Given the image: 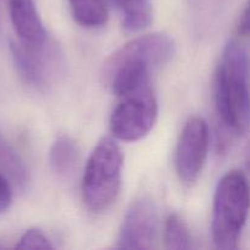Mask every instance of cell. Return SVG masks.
Instances as JSON below:
<instances>
[{
    "label": "cell",
    "mask_w": 250,
    "mask_h": 250,
    "mask_svg": "<svg viewBox=\"0 0 250 250\" xmlns=\"http://www.w3.org/2000/svg\"><path fill=\"white\" fill-rule=\"evenodd\" d=\"M164 241L166 249L183 250L192 249L193 237L186 222L178 215L172 214L167 217L164 231Z\"/></svg>",
    "instance_id": "14"
},
{
    "label": "cell",
    "mask_w": 250,
    "mask_h": 250,
    "mask_svg": "<svg viewBox=\"0 0 250 250\" xmlns=\"http://www.w3.org/2000/svg\"><path fill=\"white\" fill-rule=\"evenodd\" d=\"M215 104L224 128L234 136H242L249 122L248 55L234 39L226 44L217 65Z\"/></svg>",
    "instance_id": "2"
},
{
    "label": "cell",
    "mask_w": 250,
    "mask_h": 250,
    "mask_svg": "<svg viewBox=\"0 0 250 250\" xmlns=\"http://www.w3.org/2000/svg\"><path fill=\"white\" fill-rule=\"evenodd\" d=\"M209 148V128L202 117L186 122L176 148V171L185 185H193L204 166Z\"/></svg>",
    "instance_id": "6"
},
{
    "label": "cell",
    "mask_w": 250,
    "mask_h": 250,
    "mask_svg": "<svg viewBox=\"0 0 250 250\" xmlns=\"http://www.w3.org/2000/svg\"><path fill=\"white\" fill-rule=\"evenodd\" d=\"M158 236V210L149 198L132 203L127 210L117 239V247L125 249H153Z\"/></svg>",
    "instance_id": "7"
},
{
    "label": "cell",
    "mask_w": 250,
    "mask_h": 250,
    "mask_svg": "<svg viewBox=\"0 0 250 250\" xmlns=\"http://www.w3.org/2000/svg\"><path fill=\"white\" fill-rule=\"evenodd\" d=\"M12 194L10 183L7 182L6 177L0 173V214L6 211L11 204Z\"/></svg>",
    "instance_id": "16"
},
{
    "label": "cell",
    "mask_w": 250,
    "mask_h": 250,
    "mask_svg": "<svg viewBox=\"0 0 250 250\" xmlns=\"http://www.w3.org/2000/svg\"><path fill=\"white\" fill-rule=\"evenodd\" d=\"M0 248H4V246H2V244H0Z\"/></svg>",
    "instance_id": "18"
},
{
    "label": "cell",
    "mask_w": 250,
    "mask_h": 250,
    "mask_svg": "<svg viewBox=\"0 0 250 250\" xmlns=\"http://www.w3.org/2000/svg\"><path fill=\"white\" fill-rule=\"evenodd\" d=\"M175 41L163 32L133 39L117 50L105 66V76L112 92L125 97L149 82L151 70L172 59Z\"/></svg>",
    "instance_id": "1"
},
{
    "label": "cell",
    "mask_w": 250,
    "mask_h": 250,
    "mask_svg": "<svg viewBox=\"0 0 250 250\" xmlns=\"http://www.w3.org/2000/svg\"><path fill=\"white\" fill-rule=\"evenodd\" d=\"M0 167L7 177L21 190H24L29 183V173L21 156L2 138L0 134Z\"/></svg>",
    "instance_id": "13"
},
{
    "label": "cell",
    "mask_w": 250,
    "mask_h": 250,
    "mask_svg": "<svg viewBox=\"0 0 250 250\" xmlns=\"http://www.w3.org/2000/svg\"><path fill=\"white\" fill-rule=\"evenodd\" d=\"M12 58L17 70L26 82L34 87H43L48 80L49 65H46L45 51L29 53L24 50L19 43L11 44Z\"/></svg>",
    "instance_id": "10"
},
{
    "label": "cell",
    "mask_w": 250,
    "mask_h": 250,
    "mask_svg": "<svg viewBox=\"0 0 250 250\" xmlns=\"http://www.w3.org/2000/svg\"><path fill=\"white\" fill-rule=\"evenodd\" d=\"M17 249H53V244L50 243L48 237L42 231L37 229H28L20 239Z\"/></svg>",
    "instance_id": "15"
},
{
    "label": "cell",
    "mask_w": 250,
    "mask_h": 250,
    "mask_svg": "<svg viewBox=\"0 0 250 250\" xmlns=\"http://www.w3.org/2000/svg\"><path fill=\"white\" fill-rule=\"evenodd\" d=\"M249 210L248 181L241 171L226 173L217 183L212 209V239L217 249L238 248Z\"/></svg>",
    "instance_id": "3"
},
{
    "label": "cell",
    "mask_w": 250,
    "mask_h": 250,
    "mask_svg": "<svg viewBox=\"0 0 250 250\" xmlns=\"http://www.w3.org/2000/svg\"><path fill=\"white\" fill-rule=\"evenodd\" d=\"M73 19L85 28H99L109 20L106 0H68Z\"/></svg>",
    "instance_id": "11"
},
{
    "label": "cell",
    "mask_w": 250,
    "mask_h": 250,
    "mask_svg": "<svg viewBox=\"0 0 250 250\" xmlns=\"http://www.w3.org/2000/svg\"><path fill=\"white\" fill-rule=\"evenodd\" d=\"M124 19V27L129 32L142 31L151 23L153 7L150 0H114Z\"/></svg>",
    "instance_id": "12"
},
{
    "label": "cell",
    "mask_w": 250,
    "mask_h": 250,
    "mask_svg": "<svg viewBox=\"0 0 250 250\" xmlns=\"http://www.w3.org/2000/svg\"><path fill=\"white\" fill-rule=\"evenodd\" d=\"M110 117V131L115 138L134 142L153 129L158 117V102L150 83L125 95Z\"/></svg>",
    "instance_id": "5"
},
{
    "label": "cell",
    "mask_w": 250,
    "mask_h": 250,
    "mask_svg": "<svg viewBox=\"0 0 250 250\" xmlns=\"http://www.w3.org/2000/svg\"><path fill=\"white\" fill-rule=\"evenodd\" d=\"M122 153L111 137H103L90 154L82 178L83 202L90 211L111 207L121 187Z\"/></svg>",
    "instance_id": "4"
},
{
    "label": "cell",
    "mask_w": 250,
    "mask_h": 250,
    "mask_svg": "<svg viewBox=\"0 0 250 250\" xmlns=\"http://www.w3.org/2000/svg\"><path fill=\"white\" fill-rule=\"evenodd\" d=\"M238 33L239 36L247 37L249 33V12H248V6H246L243 14H242L241 20H239L238 24Z\"/></svg>",
    "instance_id": "17"
},
{
    "label": "cell",
    "mask_w": 250,
    "mask_h": 250,
    "mask_svg": "<svg viewBox=\"0 0 250 250\" xmlns=\"http://www.w3.org/2000/svg\"><path fill=\"white\" fill-rule=\"evenodd\" d=\"M81 151L77 143L68 136H60L53 142L49 153L50 167L61 180L72 177L80 164Z\"/></svg>",
    "instance_id": "9"
},
{
    "label": "cell",
    "mask_w": 250,
    "mask_h": 250,
    "mask_svg": "<svg viewBox=\"0 0 250 250\" xmlns=\"http://www.w3.org/2000/svg\"><path fill=\"white\" fill-rule=\"evenodd\" d=\"M10 17L19 44L29 53H43L48 33L33 0H10Z\"/></svg>",
    "instance_id": "8"
}]
</instances>
